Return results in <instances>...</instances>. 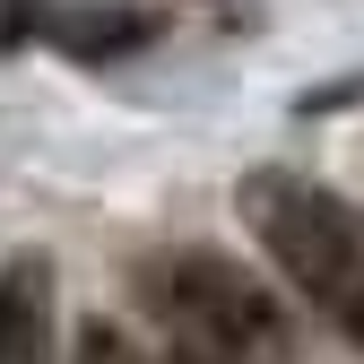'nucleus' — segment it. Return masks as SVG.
<instances>
[{"label": "nucleus", "instance_id": "obj_1", "mask_svg": "<svg viewBox=\"0 0 364 364\" xmlns=\"http://www.w3.org/2000/svg\"><path fill=\"white\" fill-rule=\"evenodd\" d=\"M139 312L173 338V355H217V364H278L295 347L287 304L269 295L243 260L173 243L139 260Z\"/></svg>", "mask_w": 364, "mask_h": 364}, {"label": "nucleus", "instance_id": "obj_2", "mask_svg": "<svg viewBox=\"0 0 364 364\" xmlns=\"http://www.w3.org/2000/svg\"><path fill=\"white\" fill-rule=\"evenodd\" d=\"M235 200H243V225L260 235V252L287 269V287L304 304H321L347 347H364V225H355V208L287 165L243 173Z\"/></svg>", "mask_w": 364, "mask_h": 364}, {"label": "nucleus", "instance_id": "obj_3", "mask_svg": "<svg viewBox=\"0 0 364 364\" xmlns=\"http://www.w3.org/2000/svg\"><path fill=\"white\" fill-rule=\"evenodd\" d=\"M0 364H53V260H0Z\"/></svg>", "mask_w": 364, "mask_h": 364}, {"label": "nucleus", "instance_id": "obj_4", "mask_svg": "<svg viewBox=\"0 0 364 364\" xmlns=\"http://www.w3.org/2000/svg\"><path fill=\"white\" fill-rule=\"evenodd\" d=\"M35 35H53L61 53H78V61H113V53H139L156 26L139 9H43Z\"/></svg>", "mask_w": 364, "mask_h": 364}, {"label": "nucleus", "instance_id": "obj_5", "mask_svg": "<svg viewBox=\"0 0 364 364\" xmlns=\"http://www.w3.org/2000/svg\"><path fill=\"white\" fill-rule=\"evenodd\" d=\"M35 26H43V9H35V0H0V53H18Z\"/></svg>", "mask_w": 364, "mask_h": 364}, {"label": "nucleus", "instance_id": "obj_6", "mask_svg": "<svg viewBox=\"0 0 364 364\" xmlns=\"http://www.w3.org/2000/svg\"><path fill=\"white\" fill-rule=\"evenodd\" d=\"M165 364H217V355H165Z\"/></svg>", "mask_w": 364, "mask_h": 364}]
</instances>
